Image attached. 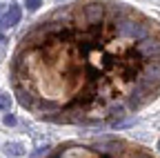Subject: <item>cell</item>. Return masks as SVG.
Segmentation results:
<instances>
[{"instance_id":"cell-8","label":"cell","mask_w":160,"mask_h":158,"mask_svg":"<svg viewBox=\"0 0 160 158\" xmlns=\"http://www.w3.org/2000/svg\"><path fill=\"white\" fill-rule=\"evenodd\" d=\"M2 11H5V5H0V23H2Z\"/></svg>"},{"instance_id":"cell-6","label":"cell","mask_w":160,"mask_h":158,"mask_svg":"<svg viewBox=\"0 0 160 158\" xmlns=\"http://www.w3.org/2000/svg\"><path fill=\"white\" fill-rule=\"evenodd\" d=\"M40 5H42V0H25V7H27L29 11H36Z\"/></svg>"},{"instance_id":"cell-3","label":"cell","mask_w":160,"mask_h":158,"mask_svg":"<svg viewBox=\"0 0 160 158\" xmlns=\"http://www.w3.org/2000/svg\"><path fill=\"white\" fill-rule=\"evenodd\" d=\"M20 16H22L20 7H18V5H11V7H9V11H7V13H5V18H2V23H0V29L16 27V25L20 23Z\"/></svg>"},{"instance_id":"cell-4","label":"cell","mask_w":160,"mask_h":158,"mask_svg":"<svg viewBox=\"0 0 160 158\" xmlns=\"http://www.w3.org/2000/svg\"><path fill=\"white\" fill-rule=\"evenodd\" d=\"M0 109H11V96L9 94H0Z\"/></svg>"},{"instance_id":"cell-5","label":"cell","mask_w":160,"mask_h":158,"mask_svg":"<svg viewBox=\"0 0 160 158\" xmlns=\"http://www.w3.org/2000/svg\"><path fill=\"white\" fill-rule=\"evenodd\" d=\"M7 151L9 154H13V156H22V145H18V143H9V147H7Z\"/></svg>"},{"instance_id":"cell-2","label":"cell","mask_w":160,"mask_h":158,"mask_svg":"<svg viewBox=\"0 0 160 158\" xmlns=\"http://www.w3.org/2000/svg\"><path fill=\"white\" fill-rule=\"evenodd\" d=\"M42 158H158L145 145L118 136L76 138L49 149Z\"/></svg>"},{"instance_id":"cell-9","label":"cell","mask_w":160,"mask_h":158,"mask_svg":"<svg viewBox=\"0 0 160 158\" xmlns=\"http://www.w3.org/2000/svg\"><path fill=\"white\" fill-rule=\"evenodd\" d=\"M158 149H160V140H158Z\"/></svg>"},{"instance_id":"cell-7","label":"cell","mask_w":160,"mask_h":158,"mask_svg":"<svg viewBox=\"0 0 160 158\" xmlns=\"http://www.w3.org/2000/svg\"><path fill=\"white\" fill-rule=\"evenodd\" d=\"M5 125H7V127H13V125H16V116H13V114H7V116H5Z\"/></svg>"},{"instance_id":"cell-1","label":"cell","mask_w":160,"mask_h":158,"mask_svg":"<svg viewBox=\"0 0 160 158\" xmlns=\"http://www.w3.org/2000/svg\"><path fill=\"white\" fill-rule=\"evenodd\" d=\"M9 83L42 123L118 125L160 96V23L120 0H73L20 36Z\"/></svg>"}]
</instances>
